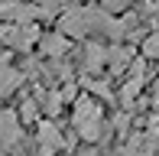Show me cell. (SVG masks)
<instances>
[{"label": "cell", "instance_id": "4fadbf2b", "mask_svg": "<svg viewBox=\"0 0 159 156\" xmlns=\"http://www.w3.org/2000/svg\"><path fill=\"white\" fill-rule=\"evenodd\" d=\"M62 104H65V101H62V94H59V91H49V94H46V111H49L52 117L62 111Z\"/></svg>", "mask_w": 159, "mask_h": 156}, {"label": "cell", "instance_id": "5b68a950", "mask_svg": "<svg viewBox=\"0 0 159 156\" xmlns=\"http://www.w3.org/2000/svg\"><path fill=\"white\" fill-rule=\"evenodd\" d=\"M36 140H39V156H52V153H59L62 146H65L59 127H55L52 120H42V124H39V130H36Z\"/></svg>", "mask_w": 159, "mask_h": 156}, {"label": "cell", "instance_id": "3957f363", "mask_svg": "<svg viewBox=\"0 0 159 156\" xmlns=\"http://www.w3.org/2000/svg\"><path fill=\"white\" fill-rule=\"evenodd\" d=\"M23 146V124L16 111H0V150H20Z\"/></svg>", "mask_w": 159, "mask_h": 156}, {"label": "cell", "instance_id": "ba28073f", "mask_svg": "<svg viewBox=\"0 0 159 156\" xmlns=\"http://www.w3.org/2000/svg\"><path fill=\"white\" fill-rule=\"evenodd\" d=\"M20 85H23V72L7 65V62H0V101H3L7 94H13Z\"/></svg>", "mask_w": 159, "mask_h": 156}, {"label": "cell", "instance_id": "9a60e30c", "mask_svg": "<svg viewBox=\"0 0 159 156\" xmlns=\"http://www.w3.org/2000/svg\"><path fill=\"white\" fill-rule=\"evenodd\" d=\"M130 3H133V0H101V10H107V13H120V10H127Z\"/></svg>", "mask_w": 159, "mask_h": 156}, {"label": "cell", "instance_id": "7a4b0ae2", "mask_svg": "<svg viewBox=\"0 0 159 156\" xmlns=\"http://www.w3.org/2000/svg\"><path fill=\"white\" fill-rule=\"evenodd\" d=\"M39 26L36 23H26V26H16V23H7L0 26V46L13 49V52H30V49L39 42Z\"/></svg>", "mask_w": 159, "mask_h": 156}, {"label": "cell", "instance_id": "2e32d148", "mask_svg": "<svg viewBox=\"0 0 159 156\" xmlns=\"http://www.w3.org/2000/svg\"><path fill=\"white\" fill-rule=\"evenodd\" d=\"M153 104H156V111H159V85H156V91H153Z\"/></svg>", "mask_w": 159, "mask_h": 156}, {"label": "cell", "instance_id": "30bf717a", "mask_svg": "<svg viewBox=\"0 0 159 156\" xmlns=\"http://www.w3.org/2000/svg\"><path fill=\"white\" fill-rule=\"evenodd\" d=\"M68 3L71 0H39V10H42V20H49V16H55L59 10H68Z\"/></svg>", "mask_w": 159, "mask_h": 156}, {"label": "cell", "instance_id": "5bb4252c", "mask_svg": "<svg viewBox=\"0 0 159 156\" xmlns=\"http://www.w3.org/2000/svg\"><path fill=\"white\" fill-rule=\"evenodd\" d=\"M20 117H23V120H36V117H39V108H36L33 98H26V101L20 104Z\"/></svg>", "mask_w": 159, "mask_h": 156}, {"label": "cell", "instance_id": "7c38bea8", "mask_svg": "<svg viewBox=\"0 0 159 156\" xmlns=\"http://www.w3.org/2000/svg\"><path fill=\"white\" fill-rule=\"evenodd\" d=\"M84 88H88L91 91V94H101V98H104V101H111V88H107V85L104 81H94V78H84Z\"/></svg>", "mask_w": 159, "mask_h": 156}, {"label": "cell", "instance_id": "9c48e42d", "mask_svg": "<svg viewBox=\"0 0 159 156\" xmlns=\"http://www.w3.org/2000/svg\"><path fill=\"white\" fill-rule=\"evenodd\" d=\"M39 49L49 59H62V55L68 52V39H65L62 33H49V36H39Z\"/></svg>", "mask_w": 159, "mask_h": 156}, {"label": "cell", "instance_id": "277c9868", "mask_svg": "<svg viewBox=\"0 0 159 156\" xmlns=\"http://www.w3.org/2000/svg\"><path fill=\"white\" fill-rule=\"evenodd\" d=\"M0 16L7 23H16V26H26L33 20H42V10L36 3H23V0H0Z\"/></svg>", "mask_w": 159, "mask_h": 156}, {"label": "cell", "instance_id": "6da1fadb", "mask_svg": "<svg viewBox=\"0 0 159 156\" xmlns=\"http://www.w3.org/2000/svg\"><path fill=\"white\" fill-rule=\"evenodd\" d=\"M71 124H75L81 140L98 143L104 137V108H101V101H94V98H78L75 111H71Z\"/></svg>", "mask_w": 159, "mask_h": 156}, {"label": "cell", "instance_id": "8fae6325", "mask_svg": "<svg viewBox=\"0 0 159 156\" xmlns=\"http://www.w3.org/2000/svg\"><path fill=\"white\" fill-rule=\"evenodd\" d=\"M143 55L146 59H159V33H149L143 39Z\"/></svg>", "mask_w": 159, "mask_h": 156}, {"label": "cell", "instance_id": "52a82bcc", "mask_svg": "<svg viewBox=\"0 0 159 156\" xmlns=\"http://www.w3.org/2000/svg\"><path fill=\"white\" fill-rule=\"evenodd\" d=\"M130 65H133V49H130V46H114V49H107V72H111V75L127 72Z\"/></svg>", "mask_w": 159, "mask_h": 156}, {"label": "cell", "instance_id": "8992f818", "mask_svg": "<svg viewBox=\"0 0 159 156\" xmlns=\"http://www.w3.org/2000/svg\"><path fill=\"white\" fill-rule=\"evenodd\" d=\"M101 68H107V49L101 42H88L81 49V72L88 75H98Z\"/></svg>", "mask_w": 159, "mask_h": 156}]
</instances>
